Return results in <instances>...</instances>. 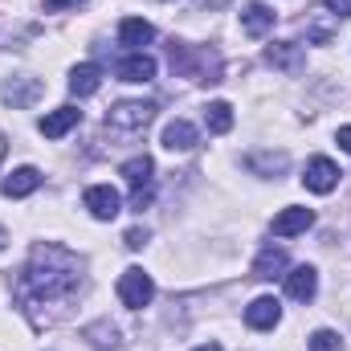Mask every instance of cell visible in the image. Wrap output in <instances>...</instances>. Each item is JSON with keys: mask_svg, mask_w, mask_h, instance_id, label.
<instances>
[{"mask_svg": "<svg viewBox=\"0 0 351 351\" xmlns=\"http://www.w3.org/2000/svg\"><path fill=\"white\" fill-rule=\"evenodd\" d=\"M119 298H123V306L143 311V306L156 298V282H152V274H143L139 265L123 269V278H119Z\"/></svg>", "mask_w": 351, "mask_h": 351, "instance_id": "obj_4", "label": "cell"}, {"mask_svg": "<svg viewBox=\"0 0 351 351\" xmlns=\"http://www.w3.org/2000/svg\"><path fill=\"white\" fill-rule=\"evenodd\" d=\"M86 335L94 339V348H114V327H106V323H98V327H90Z\"/></svg>", "mask_w": 351, "mask_h": 351, "instance_id": "obj_24", "label": "cell"}, {"mask_svg": "<svg viewBox=\"0 0 351 351\" xmlns=\"http://www.w3.org/2000/svg\"><path fill=\"white\" fill-rule=\"evenodd\" d=\"M152 37H156V29H152L147 21H139V16H127V21L119 25V41H123L127 49H143Z\"/></svg>", "mask_w": 351, "mask_h": 351, "instance_id": "obj_17", "label": "cell"}, {"mask_svg": "<svg viewBox=\"0 0 351 351\" xmlns=\"http://www.w3.org/2000/svg\"><path fill=\"white\" fill-rule=\"evenodd\" d=\"M98 86H102V70H98L94 62H86V66H74V74H70V94L90 98Z\"/></svg>", "mask_w": 351, "mask_h": 351, "instance_id": "obj_18", "label": "cell"}, {"mask_svg": "<svg viewBox=\"0 0 351 351\" xmlns=\"http://www.w3.org/2000/svg\"><path fill=\"white\" fill-rule=\"evenodd\" d=\"M4 152H8V139H4V135H0V160H4Z\"/></svg>", "mask_w": 351, "mask_h": 351, "instance_id": "obj_30", "label": "cell"}, {"mask_svg": "<svg viewBox=\"0 0 351 351\" xmlns=\"http://www.w3.org/2000/svg\"><path fill=\"white\" fill-rule=\"evenodd\" d=\"M168 62H172V70L180 78H192V82H221V62H217V53H208L204 45L196 49V45L172 41V45H168Z\"/></svg>", "mask_w": 351, "mask_h": 351, "instance_id": "obj_2", "label": "cell"}, {"mask_svg": "<svg viewBox=\"0 0 351 351\" xmlns=\"http://www.w3.org/2000/svg\"><path fill=\"white\" fill-rule=\"evenodd\" d=\"M41 82L37 78H25L21 86H4V102H12V106H29V102H37L41 98Z\"/></svg>", "mask_w": 351, "mask_h": 351, "instance_id": "obj_21", "label": "cell"}, {"mask_svg": "<svg viewBox=\"0 0 351 351\" xmlns=\"http://www.w3.org/2000/svg\"><path fill=\"white\" fill-rule=\"evenodd\" d=\"M315 290H319V274H315L311 265H298V269H290V274H286V294H290V298L311 302V298H315Z\"/></svg>", "mask_w": 351, "mask_h": 351, "instance_id": "obj_12", "label": "cell"}, {"mask_svg": "<svg viewBox=\"0 0 351 351\" xmlns=\"http://www.w3.org/2000/svg\"><path fill=\"white\" fill-rule=\"evenodd\" d=\"M196 139H200V135H196V127H192V123H184V119H176V123L164 127V147H168V152H192V147H196Z\"/></svg>", "mask_w": 351, "mask_h": 351, "instance_id": "obj_15", "label": "cell"}, {"mask_svg": "<svg viewBox=\"0 0 351 351\" xmlns=\"http://www.w3.org/2000/svg\"><path fill=\"white\" fill-rule=\"evenodd\" d=\"M286 265H290L286 250L265 245L262 254H258V262H254V278H262V282H269V278H282V269H286Z\"/></svg>", "mask_w": 351, "mask_h": 351, "instance_id": "obj_16", "label": "cell"}, {"mask_svg": "<svg viewBox=\"0 0 351 351\" xmlns=\"http://www.w3.org/2000/svg\"><path fill=\"white\" fill-rule=\"evenodd\" d=\"M335 139H339V147H343V152H351V127H339V135H335Z\"/></svg>", "mask_w": 351, "mask_h": 351, "instance_id": "obj_28", "label": "cell"}, {"mask_svg": "<svg viewBox=\"0 0 351 351\" xmlns=\"http://www.w3.org/2000/svg\"><path fill=\"white\" fill-rule=\"evenodd\" d=\"M302 184L311 188V192H331L335 184H339V168H335V160H327V156H315L311 164H306V172H302Z\"/></svg>", "mask_w": 351, "mask_h": 351, "instance_id": "obj_6", "label": "cell"}, {"mask_svg": "<svg viewBox=\"0 0 351 351\" xmlns=\"http://www.w3.org/2000/svg\"><path fill=\"white\" fill-rule=\"evenodd\" d=\"M323 4H327L335 16H351V0H323Z\"/></svg>", "mask_w": 351, "mask_h": 351, "instance_id": "obj_27", "label": "cell"}, {"mask_svg": "<svg viewBox=\"0 0 351 351\" xmlns=\"http://www.w3.org/2000/svg\"><path fill=\"white\" fill-rule=\"evenodd\" d=\"M41 188V172L37 168H16L12 176H4V184H0V192L8 196V200H21V196H29V192H37Z\"/></svg>", "mask_w": 351, "mask_h": 351, "instance_id": "obj_13", "label": "cell"}, {"mask_svg": "<svg viewBox=\"0 0 351 351\" xmlns=\"http://www.w3.org/2000/svg\"><path fill=\"white\" fill-rule=\"evenodd\" d=\"M311 225H315L311 208H286L274 217V237H294V233H306Z\"/></svg>", "mask_w": 351, "mask_h": 351, "instance_id": "obj_11", "label": "cell"}, {"mask_svg": "<svg viewBox=\"0 0 351 351\" xmlns=\"http://www.w3.org/2000/svg\"><path fill=\"white\" fill-rule=\"evenodd\" d=\"M82 0H45V12H66V8H78Z\"/></svg>", "mask_w": 351, "mask_h": 351, "instance_id": "obj_26", "label": "cell"}, {"mask_svg": "<svg viewBox=\"0 0 351 351\" xmlns=\"http://www.w3.org/2000/svg\"><path fill=\"white\" fill-rule=\"evenodd\" d=\"M4 241H8V237H4V229H0V250H4Z\"/></svg>", "mask_w": 351, "mask_h": 351, "instance_id": "obj_31", "label": "cell"}, {"mask_svg": "<svg viewBox=\"0 0 351 351\" xmlns=\"http://www.w3.org/2000/svg\"><path fill=\"white\" fill-rule=\"evenodd\" d=\"M78 290H82V258L53 241L33 245L29 262L12 278L16 306L25 311V319L33 327H53L58 319H66Z\"/></svg>", "mask_w": 351, "mask_h": 351, "instance_id": "obj_1", "label": "cell"}, {"mask_svg": "<svg viewBox=\"0 0 351 351\" xmlns=\"http://www.w3.org/2000/svg\"><path fill=\"white\" fill-rule=\"evenodd\" d=\"M78 123H82V110H78V106H58V110H49L37 127H41V135H45V139H62V135H66V131H74Z\"/></svg>", "mask_w": 351, "mask_h": 351, "instance_id": "obj_9", "label": "cell"}, {"mask_svg": "<svg viewBox=\"0 0 351 351\" xmlns=\"http://www.w3.org/2000/svg\"><path fill=\"white\" fill-rule=\"evenodd\" d=\"M156 119V102H114L110 110H106V131H123V135H135V131H143L147 123Z\"/></svg>", "mask_w": 351, "mask_h": 351, "instance_id": "obj_3", "label": "cell"}, {"mask_svg": "<svg viewBox=\"0 0 351 351\" xmlns=\"http://www.w3.org/2000/svg\"><path fill=\"white\" fill-rule=\"evenodd\" d=\"M245 323H250L254 331H274V327L282 323V302H278V298H254V302L245 306Z\"/></svg>", "mask_w": 351, "mask_h": 351, "instance_id": "obj_7", "label": "cell"}, {"mask_svg": "<svg viewBox=\"0 0 351 351\" xmlns=\"http://www.w3.org/2000/svg\"><path fill=\"white\" fill-rule=\"evenodd\" d=\"M204 127H208L213 135L233 131V106H229V102H208V106H204Z\"/></svg>", "mask_w": 351, "mask_h": 351, "instance_id": "obj_20", "label": "cell"}, {"mask_svg": "<svg viewBox=\"0 0 351 351\" xmlns=\"http://www.w3.org/2000/svg\"><path fill=\"white\" fill-rule=\"evenodd\" d=\"M265 62L278 66V70H286V74H298V70L306 66V53H302V45H294V41H274V45L265 49Z\"/></svg>", "mask_w": 351, "mask_h": 351, "instance_id": "obj_8", "label": "cell"}, {"mask_svg": "<svg viewBox=\"0 0 351 351\" xmlns=\"http://www.w3.org/2000/svg\"><path fill=\"white\" fill-rule=\"evenodd\" d=\"M241 29H245L250 37H265V33L274 29V8H265L262 0H250L245 12H241Z\"/></svg>", "mask_w": 351, "mask_h": 351, "instance_id": "obj_14", "label": "cell"}, {"mask_svg": "<svg viewBox=\"0 0 351 351\" xmlns=\"http://www.w3.org/2000/svg\"><path fill=\"white\" fill-rule=\"evenodd\" d=\"M311 351H343V339H339L335 331H327V327H323V331H315V335H311Z\"/></svg>", "mask_w": 351, "mask_h": 351, "instance_id": "obj_23", "label": "cell"}, {"mask_svg": "<svg viewBox=\"0 0 351 351\" xmlns=\"http://www.w3.org/2000/svg\"><path fill=\"white\" fill-rule=\"evenodd\" d=\"M254 172H265V176H274V172H286V156L278 152V156H250L245 160Z\"/></svg>", "mask_w": 351, "mask_h": 351, "instance_id": "obj_22", "label": "cell"}, {"mask_svg": "<svg viewBox=\"0 0 351 351\" xmlns=\"http://www.w3.org/2000/svg\"><path fill=\"white\" fill-rule=\"evenodd\" d=\"M82 204L90 208V217H98V221H114V217L123 213V200H119V192H114L110 184H94V188H86Z\"/></svg>", "mask_w": 351, "mask_h": 351, "instance_id": "obj_5", "label": "cell"}, {"mask_svg": "<svg viewBox=\"0 0 351 351\" xmlns=\"http://www.w3.org/2000/svg\"><path fill=\"white\" fill-rule=\"evenodd\" d=\"M196 351H221V343H200Z\"/></svg>", "mask_w": 351, "mask_h": 351, "instance_id": "obj_29", "label": "cell"}, {"mask_svg": "<svg viewBox=\"0 0 351 351\" xmlns=\"http://www.w3.org/2000/svg\"><path fill=\"white\" fill-rule=\"evenodd\" d=\"M114 74H119L123 82H152V78H156V58H147V53H127V58L114 66Z\"/></svg>", "mask_w": 351, "mask_h": 351, "instance_id": "obj_10", "label": "cell"}, {"mask_svg": "<svg viewBox=\"0 0 351 351\" xmlns=\"http://www.w3.org/2000/svg\"><path fill=\"white\" fill-rule=\"evenodd\" d=\"M123 241H127V250H143L147 245V229H127Z\"/></svg>", "mask_w": 351, "mask_h": 351, "instance_id": "obj_25", "label": "cell"}, {"mask_svg": "<svg viewBox=\"0 0 351 351\" xmlns=\"http://www.w3.org/2000/svg\"><path fill=\"white\" fill-rule=\"evenodd\" d=\"M152 172H156L152 156H135V160H127V164H123V180L131 184V192H139V188H152Z\"/></svg>", "mask_w": 351, "mask_h": 351, "instance_id": "obj_19", "label": "cell"}]
</instances>
